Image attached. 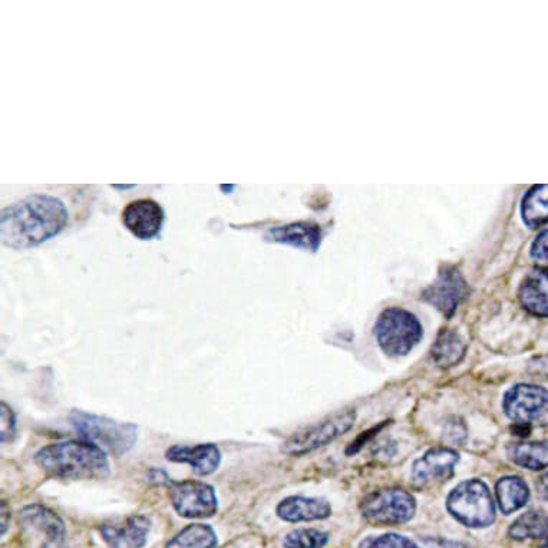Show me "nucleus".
Wrapping results in <instances>:
<instances>
[{"label": "nucleus", "instance_id": "obj_1", "mask_svg": "<svg viewBox=\"0 0 548 548\" xmlns=\"http://www.w3.org/2000/svg\"><path fill=\"white\" fill-rule=\"evenodd\" d=\"M66 226L64 201L49 194H32L2 210L0 236L3 246L28 250L54 239Z\"/></svg>", "mask_w": 548, "mask_h": 548}, {"label": "nucleus", "instance_id": "obj_2", "mask_svg": "<svg viewBox=\"0 0 548 548\" xmlns=\"http://www.w3.org/2000/svg\"><path fill=\"white\" fill-rule=\"evenodd\" d=\"M35 464L59 480H104L110 475L107 452L85 439L48 445L36 452Z\"/></svg>", "mask_w": 548, "mask_h": 548}, {"label": "nucleus", "instance_id": "obj_3", "mask_svg": "<svg viewBox=\"0 0 548 548\" xmlns=\"http://www.w3.org/2000/svg\"><path fill=\"white\" fill-rule=\"evenodd\" d=\"M72 427L79 437L107 448L115 457L127 454L137 442L138 428L130 422H117L107 417L72 411L69 415Z\"/></svg>", "mask_w": 548, "mask_h": 548}, {"label": "nucleus", "instance_id": "obj_4", "mask_svg": "<svg viewBox=\"0 0 548 548\" xmlns=\"http://www.w3.org/2000/svg\"><path fill=\"white\" fill-rule=\"evenodd\" d=\"M422 335L424 330L419 320L401 307L386 309L375 325L379 346L392 358L408 355L418 345Z\"/></svg>", "mask_w": 548, "mask_h": 548}, {"label": "nucleus", "instance_id": "obj_5", "mask_svg": "<svg viewBox=\"0 0 548 548\" xmlns=\"http://www.w3.org/2000/svg\"><path fill=\"white\" fill-rule=\"evenodd\" d=\"M447 507L452 517L467 527L485 528L495 520L493 495L481 480L464 481L455 487L448 495Z\"/></svg>", "mask_w": 548, "mask_h": 548}, {"label": "nucleus", "instance_id": "obj_6", "mask_svg": "<svg viewBox=\"0 0 548 548\" xmlns=\"http://www.w3.org/2000/svg\"><path fill=\"white\" fill-rule=\"evenodd\" d=\"M355 421L356 412L353 409L336 412V414L330 415L318 424L292 435L283 445V452L287 455L299 457V455L319 450V448L325 447V445L346 434L353 427Z\"/></svg>", "mask_w": 548, "mask_h": 548}, {"label": "nucleus", "instance_id": "obj_7", "mask_svg": "<svg viewBox=\"0 0 548 548\" xmlns=\"http://www.w3.org/2000/svg\"><path fill=\"white\" fill-rule=\"evenodd\" d=\"M361 510L363 517L376 526H399L414 517L417 503L406 491L388 488L368 495Z\"/></svg>", "mask_w": 548, "mask_h": 548}, {"label": "nucleus", "instance_id": "obj_8", "mask_svg": "<svg viewBox=\"0 0 548 548\" xmlns=\"http://www.w3.org/2000/svg\"><path fill=\"white\" fill-rule=\"evenodd\" d=\"M504 412L521 427H547L548 391L536 385H517L504 396Z\"/></svg>", "mask_w": 548, "mask_h": 548}, {"label": "nucleus", "instance_id": "obj_9", "mask_svg": "<svg viewBox=\"0 0 548 548\" xmlns=\"http://www.w3.org/2000/svg\"><path fill=\"white\" fill-rule=\"evenodd\" d=\"M170 500L184 518H210L219 510L216 491L201 481L171 483Z\"/></svg>", "mask_w": 548, "mask_h": 548}, {"label": "nucleus", "instance_id": "obj_10", "mask_svg": "<svg viewBox=\"0 0 548 548\" xmlns=\"http://www.w3.org/2000/svg\"><path fill=\"white\" fill-rule=\"evenodd\" d=\"M121 219L132 236L151 240L163 229L164 210L153 198H138L125 206Z\"/></svg>", "mask_w": 548, "mask_h": 548}, {"label": "nucleus", "instance_id": "obj_11", "mask_svg": "<svg viewBox=\"0 0 548 548\" xmlns=\"http://www.w3.org/2000/svg\"><path fill=\"white\" fill-rule=\"evenodd\" d=\"M460 455L450 448H434L419 458L412 468V483L418 488L432 487L450 480Z\"/></svg>", "mask_w": 548, "mask_h": 548}, {"label": "nucleus", "instance_id": "obj_12", "mask_svg": "<svg viewBox=\"0 0 548 548\" xmlns=\"http://www.w3.org/2000/svg\"><path fill=\"white\" fill-rule=\"evenodd\" d=\"M467 292V282L462 274L454 267H447L444 272L439 273L437 282L429 287L424 297L445 316H452Z\"/></svg>", "mask_w": 548, "mask_h": 548}, {"label": "nucleus", "instance_id": "obj_13", "mask_svg": "<svg viewBox=\"0 0 548 548\" xmlns=\"http://www.w3.org/2000/svg\"><path fill=\"white\" fill-rule=\"evenodd\" d=\"M151 530V520L145 516H131L122 521L102 524V538L111 548H143Z\"/></svg>", "mask_w": 548, "mask_h": 548}, {"label": "nucleus", "instance_id": "obj_14", "mask_svg": "<svg viewBox=\"0 0 548 548\" xmlns=\"http://www.w3.org/2000/svg\"><path fill=\"white\" fill-rule=\"evenodd\" d=\"M165 458L171 462L190 464L198 477L213 474L219 470L221 464V452L216 444H198L194 447L174 445L165 452Z\"/></svg>", "mask_w": 548, "mask_h": 548}, {"label": "nucleus", "instance_id": "obj_15", "mask_svg": "<svg viewBox=\"0 0 548 548\" xmlns=\"http://www.w3.org/2000/svg\"><path fill=\"white\" fill-rule=\"evenodd\" d=\"M267 242L289 244L297 249L316 252L322 242V230L310 221H297L287 226L274 227L266 234Z\"/></svg>", "mask_w": 548, "mask_h": 548}, {"label": "nucleus", "instance_id": "obj_16", "mask_svg": "<svg viewBox=\"0 0 548 548\" xmlns=\"http://www.w3.org/2000/svg\"><path fill=\"white\" fill-rule=\"evenodd\" d=\"M277 516L287 523L325 520L332 514V508L320 498L289 497L277 505Z\"/></svg>", "mask_w": 548, "mask_h": 548}, {"label": "nucleus", "instance_id": "obj_17", "mask_svg": "<svg viewBox=\"0 0 548 548\" xmlns=\"http://www.w3.org/2000/svg\"><path fill=\"white\" fill-rule=\"evenodd\" d=\"M518 295L531 315L548 318V269L528 274Z\"/></svg>", "mask_w": 548, "mask_h": 548}, {"label": "nucleus", "instance_id": "obj_18", "mask_svg": "<svg viewBox=\"0 0 548 548\" xmlns=\"http://www.w3.org/2000/svg\"><path fill=\"white\" fill-rule=\"evenodd\" d=\"M21 518L26 526L44 533L48 537V541L65 540L66 530L64 521H62V518L58 514L44 507V505H28V507L23 508Z\"/></svg>", "mask_w": 548, "mask_h": 548}, {"label": "nucleus", "instance_id": "obj_19", "mask_svg": "<svg viewBox=\"0 0 548 548\" xmlns=\"http://www.w3.org/2000/svg\"><path fill=\"white\" fill-rule=\"evenodd\" d=\"M497 493L498 504L505 516H510L511 513L523 508L528 503L530 491L527 484L518 477L501 478L495 487Z\"/></svg>", "mask_w": 548, "mask_h": 548}, {"label": "nucleus", "instance_id": "obj_20", "mask_svg": "<svg viewBox=\"0 0 548 548\" xmlns=\"http://www.w3.org/2000/svg\"><path fill=\"white\" fill-rule=\"evenodd\" d=\"M508 457L527 470H544L548 467V441L521 442L508 447Z\"/></svg>", "mask_w": 548, "mask_h": 548}, {"label": "nucleus", "instance_id": "obj_21", "mask_svg": "<svg viewBox=\"0 0 548 548\" xmlns=\"http://www.w3.org/2000/svg\"><path fill=\"white\" fill-rule=\"evenodd\" d=\"M464 340L454 330H442L432 346V358L441 368H451L461 362L465 355Z\"/></svg>", "mask_w": 548, "mask_h": 548}, {"label": "nucleus", "instance_id": "obj_22", "mask_svg": "<svg viewBox=\"0 0 548 548\" xmlns=\"http://www.w3.org/2000/svg\"><path fill=\"white\" fill-rule=\"evenodd\" d=\"M524 223L530 229H538V227L548 224V186H536L531 188L523 200Z\"/></svg>", "mask_w": 548, "mask_h": 548}, {"label": "nucleus", "instance_id": "obj_23", "mask_svg": "<svg viewBox=\"0 0 548 548\" xmlns=\"http://www.w3.org/2000/svg\"><path fill=\"white\" fill-rule=\"evenodd\" d=\"M217 534L207 524H191L178 533L165 548H214Z\"/></svg>", "mask_w": 548, "mask_h": 548}, {"label": "nucleus", "instance_id": "obj_24", "mask_svg": "<svg viewBox=\"0 0 548 548\" xmlns=\"http://www.w3.org/2000/svg\"><path fill=\"white\" fill-rule=\"evenodd\" d=\"M548 536V517L540 511H528L518 517L510 527V537L524 541Z\"/></svg>", "mask_w": 548, "mask_h": 548}, {"label": "nucleus", "instance_id": "obj_25", "mask_svg": "<svg viewBox=\"0 0 548 548\" xmlns=\"http://www.w3.org/2000/svg\"><path fill=\"white\" fill-rule=\"evenodd\" d=\"M329 536L315 528H299L287 534L285 548H323L328 544Z\"/></svg>", "mask_w": 548, "mask_h": 548}, {"label": "nucleus", "instance_id": "obj_26", "mask_svg": "<svg viewBox=\"0 0 548 548\" xmlns=\"http://www.w3.org/2000/svg\"><path fill=\"white\" fill-rule=\"evenodd\" d=\"M362 548H419L406 537L398 534H384V536L368 538L363 541Z\"/></svg>", "mask_w": 548, "mask_h": 548}, {"label": "nucleus", "instance_id": "obj_27", "mask_svg": "<svg viewBox=\"0 0 548 548\" xmlns=\"http://www.w3.org/2000/svg\"><path fill=\"white\" fill-rule=\"evenodd\" d=\"M531 257L534 262L548 269V230L538 234L531 246Z\"/></svg>", "mask_w": 548, "mask_h": 548}, {"label": "nucleus", "instance_id": "obj_28", "mask_svg": "<svg viewBox=\"0 0 548 548\" xmlns=\"http://www.w3.org/2000/svg\"><path fill=\"white\" fill-rule=\"evenodd\" d=\"M15 429V415H13L12 409L9 408V406L6 405L5 402H2V429H0V432H2L3 444H5V442L11 441L13 435H15Z\"/></svg>", "mask_w": 548, "mask_h": 548}, {"label": "nucleus", "instance_id": "obj_29", "mask_svg": "<svg viewBox=\"0 0 548 548\" xmlns=\"http://www.w3.org/2000/svg\"><path fill=\"white\" fill-rule=\"evenodd\" d=\"M422 546H424V548H464L460 543H454V541L448 540H434V538L425 540Z\"/></svg>", "mask_w": 548, "mask_h": 548}, {"label": "nucleus", "instance_id": "obj_30", "mask_svg": "<svg viewBox=\"0 0 548 548\" xmlns=\"http://www.w3.org/2000/svg\"><path fill=\"white\" fill-rule=\"evenodd\" d=\"M44 548H68L65 546L64 540H51L46 541Z\"/></svg>", "mask_w": 548, "mask_h": 548}, {"label": "nucleus", "instance_id": "obj_31", "mask_svg": "<svg viewBox=\"0 0 548 548\" xmlns=\"http://www.w3.org/2000/svg\"><path fill=\"white\" fill-rule=\"evenodd\" d=\"M540 490L543 497L548 500V474L546 477L541 478Z\"/></svg>", "mask_w": 548, "mask_h": 548}, {"label": "nucleus", "instance_id": "obj_32", "mask_svg": "<svg viewBox=\"0 0 548 548\" xmlns=\"http://www.w3.org/2000/svg\"><path fill=\"white\" fill-rule=\"evenodd\" d=\"M6 516H8V513H6V504H2V533L5 534L6 531Z\"/></svg>", "mask_w": 548, "mask_h": 548}, {"label": "nucleus", "instance_id": "obj_33", "mask_svg": "<svg viewBox=\"0 0 548 548\" xmlns=\"http://www.w3.org/2000/svg\"><path fill=\"white\" fill-rule=\"evenodd\" d=\"M114 188H131V187H134V186H112Z\"/></svg>", "mask_w": 548, "mask_h": 548}, {"label": "nucleus", "instance_id": "obj_34", "mask_svg": "<svg viewBox=\"0 0 548 548\" xmlns=\"http://www.w3.org/2000/svg\"><path fill=\"white\" fill-rule=\"evenodd\" d=\"M538 548H548V541H547V543H546V544H543V546H541V547H538Z\"/></svg>", "mask_w": 548, "mask_h": 548}]
</instances>
